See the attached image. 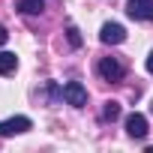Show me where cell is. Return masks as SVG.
Returning <instances> with one entry per match:
<instances>
[{
	"instance_id": "cell-1",
	"label": "cell",
	"mask_w": 153,
	"mask_h": 153,
	"mask_svg": "<svg viewBox=\"0 0 153 153\" xmlns=\"http://www.w3.org/2000/svg\"><path fill=\"white\" fill-rule=\"evenodd\" d=\"M96 72H99L102 81L117 84V81H123V75H126V63H123L120 57H102L99 66H96Z\"/></svg>"
},
{
	"instance_id": "cell-9",
	"label": "cell",
	"mask_w": 153,
	"mask_h": 153,
	"mask_svg": "<svg viewBox=\"0 0 153 153\" xmlns=\"http://www.w3.org/2000/svg\"><path fill=\"white\" fill-rule=\"evenodd\" d=\"M117 117H120V102H114V99H111V102H105V105H102V111H99V120H102V123H108V120L114 123Z\"/></svg>"
},
{
	"instance_id": "cell-3",
	"label": "cell",
	"mask_w": 153,
	"mask_h": 153,
	"mask_svg": "<svg viewBox=\"0 0 153 153\" xmlns=\"http://www.w3.org/2000/svg\"><path fill=\"white\" fill-rule=\"evenodd\" d=\"M63 99L72 105V108H84L87 105V90L81 81H66L63 84Z\"/></svg>"
},
{
	"instance_id": "cell-10",
	"label": "cell",
	"mask_w": 153,
	"mask_h": 153,
	"mask_svg": "<svg viewBox=\"0 0 153 153\" xmlns=\"http://www.w3.org/2000/svg\"><path fill=\"white\" fill-rule=\"evenodd\" d=\"M66 36H69V45H72V48H81V33H78V27H66Z\"/></svg>"
},
{
	"instance_id": "cell-2",
	"label": "cell",
	"mask_w": 153,
	"mask_h": 153,
	"mask_svg": "<svg viewBox=\"0 0 153 153\" xmlns=\"http://www.w3.org/2000/svg\"><path fill=\"white\" fill-rule=\"evenodd\" d=\"M33 129V120L18 114V117H9V120H0V138H9V135H21V132H30Z\"/></svg>"
},
{
	"instance_id": "cell-11",
	"label": "cell",
	"mask_w": 153,
	"mask_h": 153,
	"mask_svg": "<svg viewBox=\"0 0 153 153\" xmlns=\"http://www.w3.org/2000/svg\"><path fill=\"white\" fill-rule=\"evenodd\" d=\"M6 39H9V33H6V27L0 24V45H6Z\"/></svg>"
},
{
	"instance_id": "cell-12",
	"label": "cell",
	"mask_w": 153,
	"mask_h": 153,
	"mask_svg": "<svg viewBox=\"0 0 153 153\" xmlns=\"http://www.w3.org/2000/svg\"><path fill=\"white\" fill-rule=\"evenodd\" d=\"M147 72H150V75H153V51H150V54H147Z\"/></svg>"
},
{
	"instance_id": "cell-5",
	"label": "cell",
	"mask_w": 153,
	"mask_h": 153,
	"mask_svg": "<svg viewBox=\"0 0 153 153\" xmlns=\"http://www.w3.org/2000/svg\"><path fill=\"white\" fill-rule=\"evenodd\" d=\"M99 39H102L105 45H120V42L126 39V30H123V24H117V21H105L102 30H99Z\"/></svg>"
},
{
	"instance_id": "cell-4",
	"label": "cell",
	"mask_w": 153,
	"mask_h": 153,
	"mask_svg": "<svg viewBox=\"0 0 153 153\" xmlns=\"http://www.w3.org/2000/svg\"><path fill=\"white\" fill-rule=\"evenodd\" d=\"M126 15L135 21H153V0H129Z\"/></svg>"
},
{
	"instance_id": "cell-8",
	"label": "cell",
	"mask_w": 153,
	"mask_h": 153,
	"mask_svg": "<svg viewBox=\"0 0 153 153\" xmlns=\"http://www.w3.org/2000/svg\"><path fill=\"white\" fill-rule=\"evenodd\" d=\"M18 69V57L12 51H0V75H12Z\"/></svg>"
},
{
	"instance_id": "cell-6",
	"label": "cell",
	"mask_w": 153,
	"mask_h": 153,
	"mask_svg": "<svg viewBox=\"0 0 153 153\" xmlns=\"http://www.w3.org/2000/svg\"><path fill=\"white\" fill-rule=\"evenodd\" d=\"M147 132H150L147 117H144V114H138V111H132V114L126 117V135H129V138H144Z\"/></svg>"
},
{
	"instance_id": "cell-7",
	"label": "cell",
	"mask_w": 153,
	"mask_h": 153,
	"mask_svg": "<svg viewBox=\"0 0 153 153\" xmlns=\"http://www.w3.org/2000/svg\"><path fill=\"white\" fill-rule=\"evenodd\" d=\"M15 9H18V12H24V15H42L45 0H18Z\"/></svg>"
}]
</instances>
